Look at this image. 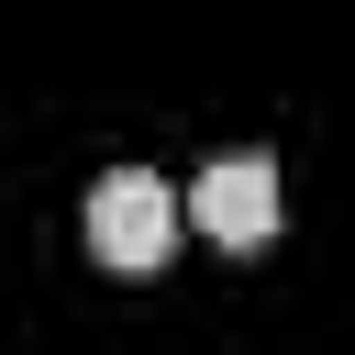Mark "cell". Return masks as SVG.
Listing matches in <instances>:
<instances>
[{"mask_svg": "<svg viewBox=\"0 0 355 355\" xmlns=\"http://www.w3.org/2000/svg\"><path fill=\"white\" fill-rule=\"evenodd\" d=\"M89 255H100L111 277H155V266L178 255V189L144 178V166H111V178L89 189Z\"/></svg>", "mask_w": 355, "mask_h": 355, "instance_id": "obj_1", "label": "cell"}, {"mask_svg": "<svg viewBox=\"0 0 355 355\" xmlns=\"http://www.w3.org/2000/svg\"><path fill=\"white\" fill-rule=\"evenodd\" d=\"M189 222L211 233V244H233V255H255L277 222H288V200H277V166L266 155H222L200 189H189Z\"/></svg>", "mask_w": 355, "mask_h": 355, "instance_id": "obj_2", "label": "cell"}]
</instances>
